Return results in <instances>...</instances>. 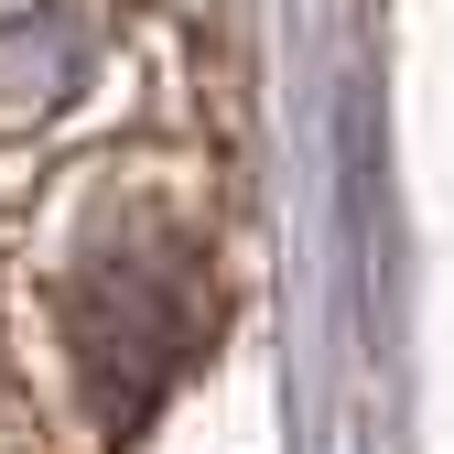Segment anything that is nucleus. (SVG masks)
Segmentation results:
<instances>
[{
  "mask_svg": "<svg viewBox=\"0 0 454 454\" xmlns=\"http://www.w3.org/2000/svg\"><path fill=\"white\" fill-rule=\"evenodd\" d=\"M66 325H76V379H87V401L108 433H141L152 401L174 389V368L195 357V270L184 249H162V239H130V249H98L76 270V293H66Z\"/></svg>",
  "mask_w": 454,
  "mask_h": 454,
  "instance_id": "f257e3e1",
  "label": "nucleus"
},
{
  "mask_svg": "<svg viewBox=\"0 0 454 454\" xmlns=\"http://www.w3.org/2000/svg\"><path fill=\"white\" fill-rule=\"evenodd\" d=\"M76 54H87V33H76L66 0H43V12H22L0 33V130H33L43 108L76 87Z\"/></svg>",
  "mask_w": 454,
  "mask_h": 454,
  "instance_id": "f03ea898",
  "label": "nucleus"
}]
</instances>
